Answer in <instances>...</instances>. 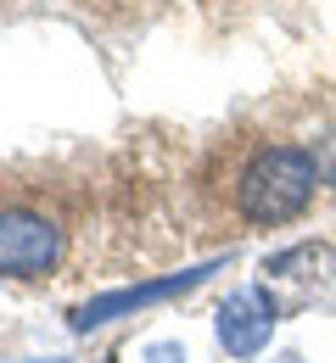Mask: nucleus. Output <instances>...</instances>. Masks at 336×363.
Returning <instances> with one entry per match:
<instances>
[{
	"label": "nucleus",
	"mask_w": 336,
	"mask_h": 363,
	"mask_svg": "<svg viewBox=\"0 0 336 363\" xmlns=\"http://www.w3.org/2000/svg\"><path fill=\"white\" fill-rule=\"evenodd\" d=\"M314 184H320V162L303 145H264L246 157L230 196L246 224H291L314 201Z\"/></svg>",
	"instance_id": "nucleus-1"
},
{
	"label": "nucleus",
	"mask_w": 336,
	"mask_h": 363,
	"mask_svg": "<svg viewBox=\"0 0 336 363\" xmlns=\"http://www.w3.org/2000/svg\"><path fill=\"white\" fill-rule=\"evenodd\" d=\"M67 229L45 207L28 201H0V274L6 279H45L62 263Z\"/></svg>",
	"instance_id": "nucleus-2"
},
{
	"label": "nucleus",
	"mask_w": 336,
	"mask_h": 363,
	"mask_svg": "<svg viewBox=\"0 0 336 363\" xmlns=\"http://www.w3.org/2000/svg\"><path fill=\"white\" fill-rule=\"evenodd\" d=\"M275 335V296L269 291H236L219 308V347L230 358H258Z\"/></svg>",
	"instance_id": "nucleus-3"
},
{
	"label": "nucleus",
	"mask_w": 336,
	"mask_h": 363,
	"mask_svg": "<svg viewBox=\"0 0 336 363\" xmlns=\"http://www.w3.org/2000/svg\"><path fill=\"white\" fill-rule=\"evenodd\" d=\"M202 274L207 269L168 274V279H151V285H124V291L90 296L85 308H73V330H96V324H107V318H124V313H135V308H151V302H163V296H174V291H191Z\"/></svg>",
	"instance_id": "nucleus-4"
},
{
	"label": "nucleus",
	"mask_w": 336,
	"mask_h": 363,
	"mask_svg": "<svg viewBox=\"0 0 336 363\" xmlns=\"http://www.w3.org/2000/svg\"><path fill=\"white\" fill-rule=\"evenodd\" d=\"M40 363H67V358H40Z\"/></svg>",
	"instance_id": "nucleus-5"
}]
</instances>
